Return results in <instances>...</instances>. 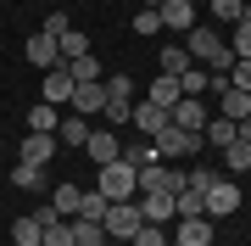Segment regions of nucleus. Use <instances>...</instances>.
I'll return each mask as SVG.
<instances>
[{"label":"nucleus","instance_id":"31","mask_svg":"<svg viewBox=\"0 0 251 246\" xmlns=\"http://www.w3.org/2000/svg\"><path fill=\"white\" fill-rule=\"evenodd\" d=\"M229 51L240 56V62H251V23H246V17L234 23V34H229Z\"/></svg>","mask_w":251,"mask_h":246},{"label":"nucleus","instance_id":"1","mask_svg":"<svg viewBox=\"0 0 251 246\" xmlns=\"http://www.w3.org/2000/svg\"><path fill=\"white\" fill-rule=\"evenodd\" d=\"M184 51H190V62L206 67V73H218V79H229V67H234V51H229V39L218 34V28H190L184 34Z\"/></svg>","mask_w":251,"mask_h":246},{"label":"nucleus","instance_id":"44","mask_svg":"<svg viewBox=\"0 0 251 246\" xmlns=\"http://www.w3.org/2000/svg\"><path fill=\"white\" fill-rule=\"evenodd\" d=\"M100 246H112V241H100Z\"/></svg>","mask_w":251,"mask_h":246},{"label":"nucleus","instance_id":"24","mask_svg":"<svg viewBox=\"0 0 251 246\" xmlns=\"http://www.w3.org/2000/svg\"><path fill=\"white\" fill-rule=\"evenodd\" d=\"M62 67L73 73V84H90V79H106V73H100V62H95V51H90V56H73V62H62Z\"/></svg>","mask_w":251,"mask_h":246},{"label":"nucleus","instance_id":"26","mask_svg":"<svg viewBox=\"0 0 251 246\" xmlns=\"http://www.w3.org/2000/svg\"><path fill=\"white\" fill-rule=\"evenodd\" d=\"M106 207H112V201L90 185V191H84V201H78V219H95V224H100V219H106Z\"/></svg>","mask_w":251,"mask_h":246},{"label":"nucleus","instance_id":"16","mask_svg":"<svg viewBox=\"0 0 251 246\" xmlns=\"http://www.w3.org/2000/svg\"><path fill=\"white\" fill-rule=\"evenodd\" d=\"M201 140H206V146H218V151H224V146H234V140H240V123L218 112V118H206V129H201Z\"/></svg>","mask_w":251,"mask_h":246},{"label":"nucleus","instance_id":"29","mask_svg":"<svg viewBox=\"0 0 251 246\" xmlns=\"http://www.w3.org/2000/svg\"><path fill=\"white\" fill-rule=\"evenodd\" d=\"M224 168H229V173H246V168H251V146H246V140L224 146Z\"/></svg>","mask_w":251,"mask_h":246},{"label":"nucleus","instance_id":"36","mask_svg":"<svg viewBox=\"0 0 251 246\" xmlns=\"http://www.w3.org/2000/svg\"><path fill=\"white\" fill-rule=\"evenodd\" d=\"M128 246H168V235H162V224H140Z\"/></svg>","mask_w":251,"mask_h":246},{"label":"nucleus","instance_id":"19","mask_svg":"<svg viewBox=\"0 0 251 246\" xmlns=\"http://www.w3.org/2000/svg\"><path fill=\"white\" fill-rule=\"evenodd\" d=\"M45 241V224H39V213H23L17 224H11V246H39Z\"/></svg>","mask_w":251,"mask_h":246},{"label":"nucleus","instance_id":"27","mask_svg":"<svg viewBox=\"0 0 251 246\" xmlns=\"http://www.w3.org/2000/svg\"><path fill=\"white\" fill-rule=\"evenodd\" d=\"M173 207H179V219H206V201H201V191H179V196H173Z\"/></svg>","mask_w":251,"mask_h":246},{"label":"nucleus","instance_id":"39","mask_svg":"<svg viewBox=\"0 0 251 246\" xmlns=\"http://www.w3.org/2000/svg\"><path fill=\"white\" fill-rule=\"evenodd\" d=\"M134 34H162V17H156V11H140V17H134Z\"/></svg>","mask_w":251,"mask_h":246},{"label":"nucleus","instance_id":"38","mask_svg":"<svg viewBox=\"0 0 251 246\" xmlns=\"http://www.w3.org/2000/svg\"><path fill=\"white\" fill-rule=\"evenodd\" d=\"M206 6H212L218 17H229V23H240V11H246V0H206Z\"/></svg>","mask_w":251,"mask_h":246},{"label":"nucleus","instance_id":"32","mask_svg":"<svg viewBox=\"0 0 251 246\" xmlns=\"http://www.w3.org/2000/svg\"><path fill=\"white\" fill-rule=\"evenodd\" d=\"M39 246H78V241H73V219H56V224L45 229V241H39Z\"/></svg>","mask_w":251,"mask_h":246},{"label":"nucleus","instance_id":"37","mask_svg":"<svg viewBox=\"0 0 251 246\" xmlns=\"http://www.w3.org/2000/svg\"><path fill=\"white\" fill-rule=\"evenodd\" d=\"M229 84L251 95V62H240V56H234V67H229Z\"/></svg>","mask_w":251,"mask_h":246},{"label":"nucleus","instance_id":"40","mask_svg":"<svg viewBox=\"0 0 251 246\" xmlns=\"http://www.w3.org/2000/svg\"><path fill=\"white\" fill-rule=\"evenodd\" d=\"M67 28H73V23H67V11H50V17H45V34H56V39H62Z\"/></svg>","mask_w":251,"mask_h":246},{"label":"nucleus","instance_id":"25","mask_svg":"<svg viewBox=\"0 0 251 246\" xmlns=\"http://www.w3.org/2000/svg\"><path fill=\"white\" fill-rule=\"evenodd\" d=\"M11 185H17V191H45V168L17 163V168H11Z\"/></svg>","mask_w":251,"mask_h":246},{"label":"nucleus","instance_id":"13","mask_svg":"<svg viewBox=\"0 0 251 246\" xmlns=\"http://www.w3.org/2000/svg\"><path fill=\"white\" fill-rule=\"evenodd\" d=\"M173 241L179 246H212V219H173Z\"/></svg>","mask_w":251,"mask_h":246},{"label":"nucleus","instance_id":"20","mask_svg":"<svg viewBox=\"0 0 251 246\" xmlns=\"http://www.w3.org/2000/svg\"><path fill=\"white\" fill-rule=\"evenodd\" d=\"M56 123H62V107H50V101H39L28 112V135H56Z\"/></svg>","mask_w":251,"mask_h":246},{"label":"nucleus","instance_id":"14","mask_svg":"<svg viewBox=\"0 0 251 246\" xmlns=\"http://www.w3.org/2000/svg\"><path fill=\"white\" fill-rule=\"evenodd\" d=\"M140 213H145V224H173V219H179V207H173V196H168V191L140 196Z\"/></svg>","mask_w":251,"mask_h":246},{"label":"nucleus","instance_id":"41","mask_svg":"<svg viewBox=\"0 0 251 246\" xmlns=\"http://www.w3.org/2000/svg\"><path fill=\"white\" fill-rule=\"evenodd\" d=\"M240 140H246V146H251V118H240Z\"/></svg>","mask_w":251,"mask_h":246},{"label":"nucleus","instance_id":"6","mask_svg":"<svg viewBox=\"0 0 251 246\" xmlns=\"http://www.w3.org/2000/svg\"><path fill=\"white\" fill-rule=\"evenodd\" d=\"M23 56H28L34 67H39V73H50V67H62V45H56V34H45V28H39V34H28Z\"/></svg>","mask_w":251,"mask_h":246},{"label":"nucleus","instance_id":"12","mask_svg":"<svg viewBox=\"0 0 251 246\" xmlns=\"http://www.w3.org/2000/svg\"><path fill=\"white\" fill-rule=\"evenodd\" d=\"M90 129H95V118H78V112H62V123H56V140H62V146H73V151H84Z\"/></svg>","mask_w":251,"mask_h":246},{"label":"nucleus","instance_id":"8","mask_svg":"<svg viewBox=\"0 0 251 246\" xmlns=\"http://www.w3.org/2000/svg\"><path fill=\"white\" fill-rule=\"evenodd\" d=\"M84 151H90L95 168H106V163H117V157H123V140H117V129H90Z\"/></svg>","mask_w":251,"mask_h":246},{"label":"nucleus","instance_id":"10","mask_svg":"<svg viewBox=\"0 0 251 246\" xmlns=\"http://www.w3.org/2000/svg\"><path fill=\"white\" fill-rule=\"evenodd\" d=\"M56 146H62L56 135H28V140H23V151H17V163H28V168H50Z\"/></svg>","mask_w":251,"mask_h":246},{"label":"nucleus","instance_id":"2","mask_svg":"<svg viewBox=\"0 0 251 246\" xmlns=\"http://www.w3.org/2000/svg\"><path fill=\"white\" fill-rule=\"evenodd\" d=\"M145 224V213H140V196H128V201H112L106 207V219H100V229H106V241H134V229Z\"/></svg>","mask_w":251,"mask_h":246},{"label":"nucleus","instance_id":"34","mask_svg":"<svg viewBox=\"0 0 251 246\" xmlns=\"http://www.w3.org/2000/svg\"><path fill=\"white\" fill-rule=\"evenodd\" d=\"M56 45H62V62H73V56H90V39H84V34H73V28L56 39Z\"/></svg>","mask_w":251,"mask_h":246},{"label":"nucleus","instance_id":"42","mask_svg":"<svg viewBox=\"0 0 251 246\" xmlns=\"http://www.w3.org/2000/svg\"><path fill=\"white\" fill-rule=\"evenodd\" d=\"M140 6H145V11H156V6H162V0H140Z\"/></svg>","mask_w":251,"mask_h":246},{"label":"nucleus","instance_id":"17","mask_svg":"<svg viewBox=\"0 0 251 246\" xmlns=\"http://www.w3.org/2000/svg\"><path fill=\"white\" fill-rule=\"evenodd\" d=\"M145 101H151V107H162V112H173V107H179V79H173V73L151 79V90H145Z\"/></svg>","mask_w":251,"mask_h":246},{"label":"nucleus","instance_id":"5","mask_svg":"<svg viewBox=\"0 0 251 246\" xmlns=\"http://www.w3.org/2000/svg\"><path fill=\"white\" fill-rule=\"evenodd\" d=\"M206 219H229V213H240V185L234 179H224V173H218L212 185H206Z\"/></svg>","mask_w":251,"mask_h":246},{"label":"nucleus","instance_id":"33","mask_svg":"<svg viewBox=\"0 0 251 246\" xmlns=\"http://www.w3.org/2000/svg\"><path fill=\"white\" fill-rule=\"evenodd\" d=\"M184 67H190V51H184V45H168V51H162V73H173V79H179Z\"/></svg>","mask_w":251,"mask_h":246},{"label":"nucleus","instance_id":"30","mask_svg":"<svg viewBox=\"0 0 251 246\" xmlns=\"http://www.w3.org/2000/svg\"><path fill=\"white\" fill-rule=\"evenodd\" d=\"M100 118H106L112 129H128V118H134V101H112V95H106V112H100Z\"/></svg>","mask_w":251,"mask_h":246},{"label":"nucleus","instance_id":"11","mask_svg":"<svg viewBox=\"0 0 251 246\" xmlns=\"http://www.w3.org/2000/svg\"><path fill=\"white\" fill-rule=\"evenodd\" d=\"M128 123H134V135L156 140V135H162V129H168L173 118H168V112H162V107H151V101H134V118H128Z\"/></svg>","mask_w":251,"mask_h":246},{"label":"nucleus","instance_id":"9","mask_svg":"<svg viewBox=\"0 0 251 246\" xmlns=\"http://www.w3.org/2000/svg\"><path fill=\"white\" fill-rule=\"evenodd\" d=\"M156 17H162V28H173V34H190V28H196V0H162Z\"/></svg>","mask_w":251,"mask_h":246},{"label":"nucleus","instance_id":"7","mask_svg":"<svg viewBox=\"0 0 251 246\" xmlns=\"http://www.w3.org/2000/svg\"><path fill=\"white\" fill-rule=\"evenodd\" d=\"M78 118H100L106 112V84L100 79H90V84H73V101H67Z\"/></svg>","mask_w":251,"mask_h":246},{"label":"nucleus","instance_id":"23","mask_svg":"<svg viewBox=\"0 0 251 246\" xmlns=\"http://www.w3.org/2000/svg\"><path fill=\"white\" fill-rule=\"evenodd\" d=\"M206 90H212V73H206V67H196V62H190L184 73H179V95H206Z\"/></svg>","mask_w":251,"mask_h":246},{"label":"nucleus","instance_id":"22","mask_svg":"<svg viewBox=\"0 0 251 246\" xmlns=\"http://www.w3.org/2000/svg\"><path fill=\"white\" fill-rule=\"evenodd\" d=\"M123 163H134V168H145V163H156V140H145V135H134V140H123Z\"/></svg>","mask_w":251,"mask_h":246},{"label":"nucleus","instance_id":"3","mask_svg":"<svg viewBox=\"0 0 251 246\" xmlns=\"http://www.w3.org/2000/svg\"><path fill=\"white\" fill-rule=\"evenodd\" d=\"M95 191L106 196V201H128V196H140V185H134V163H123V157H117V163H106L95 173Z\"/></svg>","mask_w":251,"mask_h":246},{"label":"nucleus","instance_id":"28","mask_svg":"<svg viewBox=\"0 0 251 246\" xmlns=\"http://www.w3.org/2000/svg\"><path fill=\"white\" fill-rule=\"evenodd\" d=\"M73 241H78V246H100V241H106V229H100L95 219H73Z\"/></svg>","mask_w":251,"mask_h":246},{"label":"nucleus","instance_id":"18","mask_svg":"<svg viewBox=\"0 0 251 246\" xmlns=\"http://www.w3.org/2000/svg\"><path fill=\"white\" fill-rule=\"evenodd\" d=\"M45 101H50V107H67V101H73V73H67V67H50V73H45Z\"/></svg>","mask_w":251,"mask_h":246},{"label":"nucleus","instance_id":"21","mask_svg":"<svg viewBox=\"0 0 251 246\" xmlns=\"http://www.w3.org/2000/svg\"><path fill=\"white\" fill-rule=\"evenodd\" d=\"M78 201H84L78 185H56V191H50V207L62 213V219H78Z\"/></svg>","mask_w":251,"mask_h":246},{"label":"nucleus","instance_id":"35","mask_svg":"<svg viewBox=\"0 0 251 246\" xmlns=\"http://www.w3.org/2000/svg\"><path fill=\"white\" fill-rule=\"evenodd\" d=\"M100 84H106L112 101H128V95H134V79H128V73H112V79H100Z\"/></svg>","mask_w":251,"mask_h":246},{"label":"nucleus","instance_id":"43","mask_svg":"<svg viewBox=\"0 0 251 246\" xmlns=\"http://www.w3.org/2000/svg\"><path fill=\"white\" fill-rule=\"evenodd\" d=\"M240 17H246V23H251V0H246V11H240Z\"/></svg>","mask_w":251,"mask_h":246},{"label":"nucleus","instance_id":"4","mask_svg":"<svg viewBox=\"0 0 251 246\" xmlns=\"http://www.w3.org/2000/svg\"><path fill=\"white\" fill-rule=\"evenodd\" d=\"M201 146H206L201 129H179V123H168V129L156 135V157H196Z\"/></svg>","mask_w":251,"mask_h":246},{"label":"nucleus","instance_id":"15","mask_svg":"<svg viewBox=\"0 0 251 246\" xmlns=\"http://www.w3.org/2000/svg\"><path fill=\"white\" fill-rule=\"evenodd\" d=\"M168 118L179 123V129H206V101L201 95H179V107H173Z\"/></svg>","mask_w":251,"mask_h":246}]
</instances>
